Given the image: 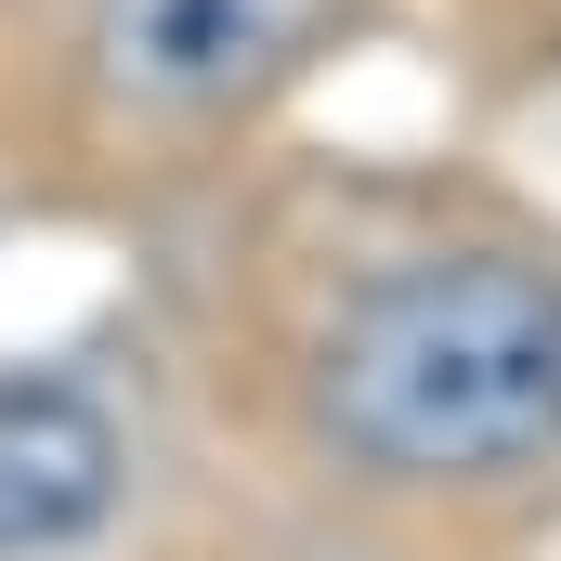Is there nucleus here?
Here are the masks:
<instances>
[{"mask_svg": "<svg viewBox=\"0 0 561 561\" xmlns=\"http://www.w3.org/2000/svg\"><path fill=\"white\" fill-rule=\"evenodd\" d=\"M313 444L366 483L483 496L561 457V262L405 249L313 327Z\"/></svg>", "mask_w": 561, "mask_h": 561, "instance_id": "1", "label": "nucleus"}, {"mask_svg": "<svg viewBox=\"0 0 561 561\" xmlns=\"http://www.w3.org/2000/svg\"><path fill=\"white\" fill-rule=\"evenodd\" d=\"M327 13L340 0H92L79 53H92V92L118 118L196 131V118H236L275 79H300Z\"/></svg>", "mask_w": 561, "mask_h": 561, "instance_id": "2", "label": "nucleus"}, {"mask_svg": "<svg viewBox=\"0 0 561 561\" xmlns=\"http://www.w3.org/2000/svg\"><path fill=\"white\" fill-rule=\"evenodd\" d=\"M131 431L66 366H0V561H66L118 523Z\"/></svg>", "mask_w": 561, "mask_h": 561, "instance_id": "3", "label": "nucleus"}]
</instances>
